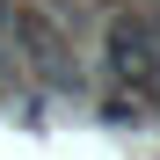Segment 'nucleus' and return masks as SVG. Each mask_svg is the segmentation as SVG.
I'll return each instance as SVG.
<instances>
[{
	"mask_svg": "<svg viewBox=\"0 0 160 160\" xmlns=\"http://www.w3.org/2000/svg\"><path fill=\"white\" fill-rule=\"evenodd\" d=\"M8 37H15V66L51 80V88H80V58H73V37L51 8H8Z\"/></svg>",
	"mask_w": 160,
	"mask_h": 160,
	"instance_id": "nucleus-1",
	"label": "nucleus"
},
{
	"mask_svg": "<svg viewBox=\"0 0 160 160\" xmlns=\"http://www.w3.org/2000/svg\"><path fill=\"white\" fill-rule=\"evenodd\" d=\"M102 66H109L131 95L160 102V15H109V29H102Z\"/></svg>",
	"mask_w": 160,
	"mask_h": 160,
	"instance_id": "nucleus-2",
	"label": "nucleus"
},
{
	"mask_svg": "<svg viewBox=\"0 0 160 160\" xmlns=\"http://www.w3.org/2000/svg\"><path fill=\"white\" fill-rule=\"evenodd\" d=\"M8 8H15V0H0V73H15V37H8Z\"/></svg>",
	"mask_w": 160,
	"mask_h": 160,
	"instance_id": "nucleus-3",
	"label": "nucleus"
}]
</instances>
